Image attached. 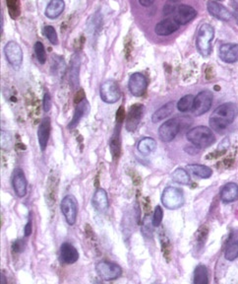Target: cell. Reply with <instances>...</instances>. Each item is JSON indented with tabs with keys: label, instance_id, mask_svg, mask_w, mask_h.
<instances>
[{
	"label": "cell",
	"instance_id": "1",
	"mask_svg": "<svg viewBox=\"0 0 238 284\" xmlns=\"http://www.w3.org/2000/svg\"><path fill=\"white\" fill-rule=\"evenodd\" d=\"M238 114V108L234 103H224L219 106L210 117V126L216 132L224 131L230 125Z\"/></svg>",
	"mask_w": 238,
	"mask_h": 284
},
{
	"label": "cell",
	"instance_id": "2",
	"mask_svg": "<svg viewBox=\"0 0 238 284\" xmlns=\"http://www.w3.org/2000/svg\"><path fill=\"white\" fill-rule=\"evenodd\" d=\"M186 137L197 148H207L215 143L216 136L213 131L205 125H199L196 128L190 130Z\"/></svg>",
	"mask_w": 238,
	"mask_h": 284
},
{
	"label": "cell",
	"instance_id": "3",
	"mask_svg": "<svg viewBox=\"0 0 238 284\" xmlns=\"http://www.w3.org/2000/svg\"><path fill=\"white\" fill-rule=\"evenodd\" d=\"M215 37V29L212 25L204 23L200 26L196 38V48L201 55L208 57L212 52V43Z\"/></svg>",
	"mask_w": 238,
	"mask_h": 284
},
{
	"label": "cell",
	"instance_id": "4",
	"mask_svg": "<svg viewBox=\"0 0 238 284\" xmlns=\"http://www.w3.org/2000/svg\"><path fill=\"white\" fill-rule=\"evenodd\" d=\"M187 117H175L163 122L159 129V136L160 140L163 142L173 141L179 134L182 124H185V120L187 119Z\"/></svg>",
	"mask_w": 238,
	"mask_h": 284
},
{
	"label": "cell",
	"instance_id": "5",
	"mask_svg": "<svg viewBox=\"0 0 238 284\" xmlns=\"http://www.w3.org/2000/svg\"><path fill=\"white\" fill-rule=\"evenodd\" d=\"M184 194L180 188L167 186L163 189L161 194V203L167 209H178L184 204Z\"/></svg>",
	"mask_w": 238,
	"mask_h": 284
},
{
	"label": "cell",
	"instance_id": "6",
	"mask_svg": "<svg viewBox=\"0 0 238 284\" xmlns=\"http://www.w3.org/2000/svg\"><path fill=\"white\" fill-rule=\"evenodd\" d=\"M100 98L107 104H114L121 98V91L116 81L107 80L100 86Z\"/></svg>",
	"mask_w": 238,
	"mask_h": 284
},
{
	"label": "cell",
	"instance_id": "7",
	"mask_svg": "<svg viewBox=\"0 0 238 284\" xmlns=\"http://www.w3.org/2000/svg\"><path fill=\"white\" fill-rule=\"evenodd\" d=\"M213 93L209 90H204L200 92L194 99V104L192 107V113L199 117L206 114L212 107L213 104Z\"/></svg>",
	"mask_w": 238,
	"mask_h": 284
},
{
	"label": "cell",
	"instance_id": "8",
	"mask_svg": "<svg viewBox=\"0 0 238 284\" xmlns=\"http://www.w3.org/2000/svg\"><path fill=\"white\" fill-rule=\"evenodd\" d=\"M95 269L97 275L106 281L115 280L119 278L122 274V268L118 265L108 261H101L97 263V265L95 266Z\"/></svg>",
	"mask_w": 238,
	"mask_h": 284
},
{
	"label": "cell",
	"instance_id": "9",
	"mask_svg": "<svg viewBox=\"0 0 238 284\" xmlns=\"http://www.w3.org/2000/svg\"><path fill=\"white\" fill-rule=\"evenodd\" d=\"M61 212L69 225H74L77 219L78 213V202L73 196H66L60 203Z\"/></svg>",
	"mask_w": 238,
	"mask_h": 284
},
{
	"label": "cell",
	"instance_id": "10",
	"mask_svg": "<svg viewBox=\"0 0 238 284\" xmlns=\"http://www.w3.org/2000/svg\"><path fill=\"white\" fill-rule=\"evenodd\" d=\"M147 86H148L147 78L145 77L144 74L140 72L133 73L129 77L128 89L130 93L135 97H142L146 93Z\"/></svg>",
	"mask_w": 238,
	"mask_h": 284
},
{
	"label": "cell",
	"instance_id": "11",
	"mask_svg": "<svg viewBox=\"0 0 238 284\" xmlns=\"http://www.w3.org/2000/svg\"><path fill=\"white\" fill-rule=\"evenodd\" d=\"M144 113L145 107L141 104H135L130 107L126 117V130L128 132L133 133L137 130Z\"/></svg>",
	"mask_w": 238,
	"mask_h": 284
},
{
	"label": "cell",
	"instance_id": "12",
	"mask_svg": "<svg viewBox=\"0 0 238 284\" xmlns=\"http://www.w3.org/2000/svg\"><path fill=\"white\" fill-rule=\"evenodd\" d=\"M4 54L8 62L15 69L20 68L23 62V51L19 44L14 41L8 42L4 48Z\"/></svg>",
	"mask_w": 238,
	"mask_h": 284
},
{
	"label": "cell",
	"instance_id": "13",
	"mask_svg": "<svg viewBox=\"0 0 238 284\" xmlns=\"http://www.w3.org/2000/svg\"><path fill=\"white\" fill-rule=\"evenodd\" d=\"M12 185L15 194L19 198H24L27 195L28 182L22 169H15L12 175Z\"/></svg>",
	"mask_w": 238,
	"mask_h": 284
},
{
	"label": "cell",
	"instance_id": "14",
	"mask_svg": "<svg viewBox=\"0 0 238 284\" xmlns=\"http://www.w3.org/2000/svg\"><path fill=\"white\" fill-rule=\"evenodd\" d=\"M174 14V18L177 21L179 25H186L195 19V17L197 16V11L190 5L181 4L175 7Z\"/></svg>",
	"mask_w": 238,
	"mask_h": 284
},
{
	"label": "cell",
	"instance_id": "15",
	"mask_svg": "<svg viewBox=\"0 0 238 284\" xmlns=\"http://www.w3.org/2000/svg\"><path fill=\"white\" fill-rule=\"evenodd\" d=\"M59 257L62 263L66 265H72L78 261L79 252L72 244L65 242L60 247Z\"/></svg>",
	"mask_w": 238,
	"mask_h": 284
},
{
	"label": "cell",
	"instance_id": "16",
	"mask_svg": "<svg viewBox=\"0 0 238 284\" xmlns=\"http://www.w3.org/2000/svg\"><path fill=\"white\" fill-rule=\"evenodd\" d=\"M207 9L213 17L222 21H229L232 17V13L226 7L215 0H209L207 2Z\"/></svg>",
	"mask_w": 238,
	"mask_h": 284
},
{
	"label": "cell",
	"instance_id": "17",
	"mask_svg": "<svg viewBox=\"0 0 238 284\" xmlns=\"http://www.w3.org/2000/svg\"><path fill=\"white\" fill-rule=\"evenodd\" d=\"M224 258L226 261L233 262L238 258V229L231 231L224 250Z\"/></svg>",
	"mask_w": 238,
	"mask_h": 284
},
{
	"label": "cell",
	"instance_id": "18",
	"mask_svg": "<svg viewBox=\"0 0 238 284\" xmlns=\"http://www.w3.org/2000/svg\"><path fill=\"white\" fill-rule=\"evenodd\" d=\"M220 58L225 63H234L238 61V44H223L219 50Z\"/></svg>",
	"mask_w": 238,
	"mask_h": 284
},
{
	"label": "cell",
	"instance_id": "19",
	"mask_svg": "<svg viewBox=\"0 0 238 284\" xmlns=\"http://www.w3.org/2000/svg\"><path fill=\"white\" fill-rule=\"evenodd\" d=\"M179 27L180 25L175 18H167L157 24L155 32L159 36H168L174 34L179 29Z\"/></svg>",
	"mask_w": 238,
	"mask_h": 284
},
{
	"label": "cell",
	"instance_id": "20",
	"mask_svg": "<svg viewBox=\"0 0 238 284\" xmlns=\"http://www.w3.org/2000/svg\"><path fill=\"white\" fill-rule=\"evenodd\" d=\"M50 131H51V120L50 117H44L38 130V138H39V144L42 151H45L48 140L50 136Z\"/></svg>",
	"mask_w": 238,
	"mask_h": 284
},
{
	"label": "cell",
	"instance_id": "21",
	"mask_svg": "<svg viewBox=\"0 0 238 284\" xmlns=\"http://www.w3.org/2000/svg\"><path fill=\"white\" fill-rule=\"evenodd\" d=\"M221 200L224 203L236 201L238 200V184L233 182L225 184L221 189Z\"/></svg>",
	"mask_w": 238,
	"mask_h": 284
},
{
	"label": "cell",
	"instance_id": "22",
	"mask_svg": "<svg viewBox=\"0 0 238 284\" xmlns=\"http://www.w3.org/2000/svg\"><path fill=\"white\" fill-rule=\"evenodd\" d=\"M92 203L95 207V209L96 211L99 212H105L108 210L109 208V198H108V194L103 188H98L95 191L93 200H92Z\"/></svg>",
	"mask_w": 238,
	"mask_h": 284
},
{
	"label": "cell",
	"instance_id": "23",
	"mask_svg": "<svg viewBox=\"0 0 238 284\" xmlns=\"http://www.w3.org/2000/svg\"><path fill=\"white\" fill-rule=\"evenodd\" d=\"M80 67H81V57L77 53L73 54L70 62V71L69 79L74 88L79 87V76H80Z\"/></svg>",
	"mask_w": 238,
	"mask_h": 284
},
{
	"label": "cell",
	"instance_id": "24",
	"mask_svg": "<svg viewBox=\"0 0 238 284\" xmlns=\"http://www.w3.org/2000/svg\"><path fill=\"white\" fill-rule=\"evenodd\" d=\"M90 111V106L88 104V101L86 99H84L83 101L79 102L76 106L74 115H73V118L70 121V123L68 124V129L72 130L74 129L75 126L80 122V120L82 119V117Z\"/></svg>",
	"mask_w": 238,
	"mask_h": 284
},
{
	"label": "cell",
	"instance_id": "25",
	"mask_svg": "<svg viewBox=\"0 0 238 284\" xmlns=\"http://www.w3.org/2000/svg\"><path fill=\"white\" fill-rule=\"evenodd\" d=\"M64 8L65 3L63 0H50L46 9V16L49 19H55L62 14Z\"/></svg>",
	"mask_w": 238,
	"mask_h": 284
},
{
	"label": "cell",
	"instance_id": "26",
	"mask_svg": "<svg viewBox=\"0 0 238 284\" xmlns=\"http://www.w3.org/2000/svg\"><path fill=\"white\" fill-rule=\"evenodd\" d=\"M175 108V102H169V103L163 105L161 108H159V110H157L153 114L152 121L154 123H157V122H159L160 120L168 117L169 116H171L174 113Z\"/></svg>",
	"mask_w": 238,
	"mask_h": 284
},
{
	"label": "cell",
	"instance_id": "27",
	"mask_svg": "<svg viewBox=\"0 0 238 284\" xmlns=\"http://www.w3.org/2000/svg\"><path fill=\"white\" fill-rule=\"evenodd\" d=\"M187 170L189 173L201 179H209L213 175V170L205 165L190 164L187 166Z\"/></svg>",
	"mask_w": 238,
	"mask_h": 284
},
{
	"label": "cell",
	"instance_id": "28",
	"mask_svg": "<svg viewBox=\"0 0 238 284\" xmlns=\"http://www.w3.org/2000/svg\"><path fill=\"white\" fill-rule=\"evenodd\" d=\"M156 148H157V142L152 137L142 138L138 143V150L144 156L150 155L156 150Z\"/></svg>",
	"mask_w": 238,
	"mask_h": 284
},
{
	"label": "cell",
	"instance_id": "29",
	"mask_svg": "<svg viewBox=\"0 0 238 284\" xmlns=\"http://www.w3.org/2000/svg\"><path fill=\"white\" fill-rule=\"evenodd\" d=\"M193 282L194 284H208L209 283V271L205 266L199 265L196 267L194 270Z\"/></svg>",
	"mask_w": 238,
	"mask_h": 284
},
{
	"label": "cell",
	"instance_id": "30",
	"mask_svg": "<svg viewBox=\"0 0 238 284\" xmlns=\"http://www.w3.org/2000/svg\"><path fill=\"white\" fill-rule=\"evenodd\" d=\"M172 179L174 180V182L180 184H189L191 181L189 173L182 168H177L176 170H175L172 174Z\"/></svg>",
	"mask_w": 238,
	"mask_h": 284
},
{
	"label": "cell",
	"instance_id": "31",
	"mask_svg": "<svg viewBox=\"0 0 238 284\" xmlns=\"http://www.w3.org/2000/svg\"><path fill=\"white\" fill-rule=\"evenodd\" d=\"M194 99H195V97L193 96V95H191V94L185 95L184 97H182L177 102V105H176L177 110L180 111L181 113H185V112L191 111L192 110V107H193V104H194Z\"/></svg>",
	"mask_w": 238,
	"mask_h": 284
},
{
	"label": "cell",
	"instance_id": "32",
	"mask_svg": "<svg viewBox=\"0 0 238 284\" xmlns=\"http://www.w3.org/2000/svg\"><path fill=\"white\" fill-rule=\"evenodd\" d=\"M116 130H117V132H116V134H113L112 139L111 141V154H112L114 159H118L120 154H121V144H120V139H119V134H118V126H117Z\"/></svg>",
	"mask_w": 238,
	"mask_h": 284
},
{
	"label": "cell",
	"instance_id": "33",
	"mask_svg": "<svg viewBox=\"0 0 238 284\" xmlns=\"http://www.w3.org/2000/svg\"><path fill=\"white\" fill-rule=\"evenodd\" d=\"M6 3L10 16L16 19L20 15V1L19 0H6Z\"/></svg>",
	"mask_w": 238,
	"mask_h": 284
},
{
	"label": "cell",
	"instance_id": "34",
	"mask_svg": "<svg viewBox=\"0 0 238 284\" xmlns=\"http://www.w3.org/2000/svg\"><path fill=\"white\" fill-rule=\"evenodd\" d=\"M33 50H35V53L39 62L41 63V65H45L47 60V55H46V50H45V47L43 43L37 42L35 46H33Z\"/></svg>",
	"mask_w": 238,
	"mask_h": 284
},
{
	"label": "cell",
	"instance_id": "35",
	"mask_svg": "<svg viewBox=\"0 0 238 284\" xmlns=\"http://www.w3.org/2000/svg\"><path fill=\"white\" fill-rule=\"evenodd\" d=\"M44 33L48 40L52 44V45H57L58 44V37L56 34V31L52 26H46L44 28Z\"/></svg>",
	"mask_w": 238,
	"mask_h": 284
},
{
	"label": "cell",
	"instance_id": "36",
	"mask_svg": "<svg viewBox=\"0 0 238 284\" xmlns=\"http://www.w3.org/2000/svg\"><path fill=\"white\" fill-rule=\"evenodd\" d=\"M52 65H51V71L52 72H63L64 68H65V65H64V61L60 56H53L52 58Z\"/></svg>",
	"mask_w": 238,
	"mask_h": 284
},
{
	"label": "cell",
	"instance_id": "37",
	"mask_svg": "<svg viewBox=\"0 0 238 284\" xmlns=\"http://www.w3.org/2000/svg\"><path fill=\"white\" fill-rule=\"evenodd\" d=\"M162 218H163V210L159 205H158V206H156L155 211H154V215H153V219H152V225L154 227H159L161 223Z\"/></svg>",
	"mask_w": 238,
	"mask_h": 284
},
{
	"label": "cell",
	"instance_id": "38",
	"mask_svg": "<svg viewBox=\"0 0 238 284\" xmlns=\"http://www.w3.org/2000/svg\"><path fill=\"white\" fill-rule=\"evenodd\" d=\"M51 108V98H50V95L49 93H46L45 96H44V100H43V109L46 113L49 112Z\"/></svg>",
	"mask_w": 238,
	"mask_h": 284
},
{
	"label": "cell",
	"instance_id": "39",
	"mask_svg": "<svg viewBox=\"0 0 238 284\" xmlns=\"http://www.w3.org/2000/svg\"><path fill=\"white\" fill-rule=\"evenodd\" d=\"M25 247H26V244L24 242V240L20 239V240H17L13 246H12V250L15 251V252H21L25 250Z\"/></svg>",
	"mask_w": 238,
	"mask_h": 284
},
{
	"label": "cell",
	"instance_id": "40",
	"mask_svg": "<svg viewBox=\"0 0 238 284\" xmlns=\"http://www.w3.org/2000/svg\"><path fill=\"white\" fill-rule=\"evenodd\" d=\"M230 4L232 8V16L238 25V0H230Z\"/></svg>",
	"mask_w": 238,
	"mask_h": 284
},
{
	"label": "cell",
	"instance_id": "41",
	"mask_svg": "<svg viewBox=\"0 0 238 284\" xmlns=\"http://www.w3.org/2000/svg\"><path fill=\"white\" fill-rule=\"evenodd\" d=\"M32 233V214H30L29 220H28V222H27V224L25 226L24 235H25V237H30Z\"/></svg>",
	"mask_w": 238,
	"mask_h": 284
},
{
	"label": "cell",
	"instance_id": "42",
	"mask_svg": "<svg viewBox=\"0 0 238 284\" xmlns=\"http://www.w3.org/2000/svg\"><path fill=\"white\" fill-rule=\"evenodd\" d=\"M124 115H125V114H124V109H123V107H120V108L118 109V112H117V115H116L117 124H120V123L122 122L124 117H125Z\"/></svg>",
	"mask_w": 238,
	"mask_h": 284
},
{
	"label": "cell",
	"instance_id": "43",
	"mask_svg": "<svg viewBox=\"0 0 238 284\" xmlns=\"http://www.w3.org/2000/svg\"><path fill=\"white\" fill-rule=\"evenodd\" d=\"M139 3L144 7H150L155 3V0H139Z\"/></svg>",
	"mask_w": 238,
	"mask_h": 284
},
{
	"label": "cell",
	"instance_id": "44",
	"mask_svg": "<svg viewBox=\"0 0 238 284\" xmlns=\"http://www.w3.org/2000/svg\"><path fill=\"white\" fill-rule=\"evenodd\" d=\"M173 1H179V0H173Z\"/></svg>",
	"mask_w": 238,
	"mask_h": 284
}]
</instances>
